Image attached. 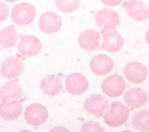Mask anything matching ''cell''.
Instances as JSON below:
<instances>
[{
  "label": "cell",
  "instance_id": "1",
  "mask_svg": "<svg viewBox=\"0 0 149 132\" xmlns=\"http://www.w3.org/2000/svg\"><path fill=\"white\" fill-rule=\"evenodd\" d=\"M129 108L119 102L111 103L108 112L104 115L105 123L111 127H118L126 123L129 115Z\"/></svg>",
  "mask_w": 149,
  "mask_h": 132
},
{
  "label": "cell",
  "instance_id": "2",
  "mask_svg": "<svg viewBox=\"0 0 149 132\" xmlns=\"http://www.w3.org/2000/svg\"><path fill=\"white\" fill-rule=\"evenodd\" d=\"M35 16V8L32 5L26 2L16 5L13 8L11 13L12 20L19 26H26L31 23Z\"/></svg>",
  "mask_w": 149,
  "mask_h": 132
},
{
  "label": "cell",
  "instance_id": "3",
  "mask_svg": "<svg viewBox=\"0 0 149 132\" xmlns=\"http://www.w3.org/2000/svg\"><path fill=\"white\" fill-rule=\"evenodd\" d=\"M101 88L106 95L115 98L120 96L125 92L126 83L122 76L113 74L102 81Z\"/></svg>",
  "mask_w": 149,
  "mask_h": 132
},
{
  "label": "cell",
  "instance_id": "4",
  "mask_svg": "<svg viewBox=\"0 0 149 132\" xmlns=\"http://www.w3.org/2000/svg\"><path fill=\"white\" fill-rule=\"evenodd\" d=\"M95 21L97 26L103 30H114L120 23V17L115 10L104 8L96 13Z\"/></svg>",
  "mask_w": 149,
  "mask_h": 132
},
{
  "label": "cell",
  "instance_id": "5",
  "mask_svg": "<svg viewBox=\"0 0 149 132\" xmlns=\"http://www.w3.org/2000/svg\"><path fill=\"white\" fill-rule=\"evenodd\" d=\"M24 115L29 124L38 126L47 120L48 113L44 105L40 104H33L26 108Z\"/></svg>",
  "mask_w": 149,
  "mask_h": 132
},
{
  "label": "cell",
  "instance_id": "6",
  "mask_svg": "<svg viewBox=\"0 0 149 132\" xmlns=\"http://www.w3.org/2000/svg\"><path fill=\"white\" fill-rule=\"evenodd\" d=\"M127 14L136 21H143L149 18V7L141 0H129L123 5Z\"/></svg>",
  "mask_w": 149,
  "mask_h": 132
},
{
  "label": "cell",
  "instance_id": "7",
  "mask_svg": "<svg viewBox=\"0 0 149 132\" xmlns=\"http://www.w3.org/2000/svg\"><path fill=\"white\" fill-rule=\"evenodd\" d=\"M125 78L133 84H140L144 81L148 75L147 67L141 63L133 62L128 63L124 68Z\"/></svg>",
  "mask_w": 149,
  "mask_h": 132
},
{
  "label": "cell",
  "instance_id": "8",
  "mask_svg": "<svg viewBox=\"0 0 149 132\" xmlns=\"http://www.w3.org/2000/svg\"><path fill=\"white\" fill-rule=\"evenodd\" d=\"M24 65L22 60L16 56H10L1 63V74L8 79H15L23 72Z\"/></svg>",
  "mask_w": 149,
  "mask_h": 132
},
{
  "label": "cell",
  "instance_id": "9",
  "mask_svg": "<svg viewBox=\"0 0 149 132\" xmlns=\"http://www.w3.org/2000/svg\"><path fill=\"white\" fill-rule=\"evenodd\" d=\"M108 106L107 99L100 94H93L90 96L86 99L84 104L86 110L97 117L102 116Z\"/></svg>",
  "mask_w": 149,
  "mask_h": 132
},
{
  "label": "cell",
  "instance_id": "10",
  "mask_svg": "<svg viewBox=\"0 0 149 132\" xmlns=\"http://www.w3.org/2000/svg\"><path fill=\"white\" fill-rule=\"evenodd\" d=\"M41 47V41L37 37L31 35H25L20 36L17 49L23 56L31 57L40 51Z\"/></svg>",
  "mask_w": 149,
  "mask_h": 132
},
{
  "label": "cell",
  "instance_id": "11",
  "mask_svg": "<svg viewBox=\"0 0 149 132\" xmlns=\"http://www.w3.org/2000/svg\"><path fill=\"white\" fill-rule=\"evenodd\" d=\"M101 33L102 37L101 49L114 53L119 51L123 47L124 40L122 35L116 31H108L101 30Z\"/></svg>",
  "mask_w": 149,
  "mask_h": 132
},
{
  "label": "cell",
  "instance_id": "12",
  "mask_svg": "<svg viewBox=\"0 0 149 132\" xmlns=\"http://www.w3.org/2000/svg\"><path fill=\"white\" fill-rule=\"evenodd\" d=\"M66 89L73 95H80L86 92L88 87V82L86 77L79 73H72L65 79Z\"/></svg>",
  "mask_w": 149,
  "mask_h": 132
},
{
  "label": "cell",
  "instance_id": "13",
  "mask_svg": "<svg viewBox=\"0 0 149 132\" xmlns=\"http://www.w3.org/2000/svg\"><path fill=\"white\" fill-rule=\"evenodd\" d=\"M38 26L43 32L47 34H54L60 30L62 20L56 13L47 12L42 14L40 17Z\"/></svg>",
  "mask_w": 149,
  "mask_h": 132
},
{
  "label": "cell",
  "instance_id": "14",
  "mask_svg": "<svg viewBox=\"0 0 149 132\" xmlns=\"http://www.w3.org/2000/svg\"><path fill=\"white\" fill-rule=\"evenodd\" d=\"M148 99V93L141 88L129 89L123 96L125 103L131 109H137L144 106Z\"/></svg>",
  "mask_w": 149,
  "mask_h": 132
},
{
  "label": "cell",
  "instance_id": "15",
  "mask_svg": "<svg viewBox=\"0 0 149 132\" xmlns=\"http://www.w3.org/2000/svg\"><path fill=\"white\" fill-rule=\"evenodd\" d=\"M90 66L94 73L99 76H104L112 70L113 62L111 58L107 55H97L92 58Z\"/></svg>",
  "mask_w": 149,
  "mask_h": 132
},
{
  "label": "cell",
  "instance_id": "16",
  "mask_svg": "<svg viewBox=\"0 0 149 132\" xmlns=\"http://www.w3.org/2000/svg\"><path fill=\"white\" fill-rule=\"evenodd\" d=\"M23 93L22 88L16 82L10 81L0 87V100L2 102L18 101Z\"/></svg>",
  "mask_w": 149,
  "mask_h": 132
},
{
  "label": "cell",
  "instance_id": "17",
  "mask_svg": "<svg viewBox=\"0 0 149 132\" xmlns=\"http://www.w3.org/2000/svg\"><path fill=\"white\" fill-rule=\"evenodd\" d=\"M100 33L93 29H88L81 32L79 37V44L84 50L94 51L100 47Z\"/></svg>",
  "mask_w": 149,
  "mask_h": 132
},
{
  "label": "cell",
  "instance_id": "18",
  "mask_svg": "<svg viewBox=\"0 0 149 132\" xmlns=\"http://www.w3.org/2000/svg\"><path fill=\"white\" fill-rule=\"evenodd\" d=\"M42 91L47 95L55 96L59 94L63 89L61 79L57 75H48L44 78L40 83Z\"/></svg>",
  "mask_w": 149,
  "mask_h": 132
},
{
  "label": "cell",
  "instance_id": "19",
  "mask_svg": "<svg viewBox=\"0 0 149 132\" xmlns=\"http://www.w3.org/2000/svg\"><path fill=\"white\" fill-rule=\"evenodd\" d=\"M22 106L18 101L2 102L0 104V117L6 121L16 120L21 115Z\"/></svg>",
  "mask_w": 149,
  "mask_h": 132
},
{
  "label": "cell",
  "instance_id": "20",
  "mask_svg": "<svg viewBox=\"0 0 149 132\" xmlns=\"http://www.w3.org/2000/svg\"><path fill=\"white\" fill-rule=\"evenodd\" d=\"M19 35L13 26H8L0 30V47L4 49L13 47L17 42Z\"/></svg>",
  "mask_w": 149,
  "mask_h": 132
},
{
  "label": "cell",
  "instance_id": "21",
  "mask_svg": "<svg viewBox=\"0 0 149 132\" xmlns=\"http://www.w3.org/2000/svg\"><path fill=\"white\" fill-rule=\"evenodd\" d=\"M133 127L140 131H149V110H141L135 113L132 119Z\"/></svg>",
  "mask_w": 149,
  "mask_h": 132
},
{
  "label": "cell",
  "instance_id": "22",
  "mask_svg": "<svg viewBox=\"0 0 149 132\" xmlns=\"http://www.w3.org/2000/svg\"><path fill=\"white\" fill-rule=\"evenodd\" d=\"M55 5L63 12H72L79 6L80 0H55Z\"/></svg>",
  "mask_w": 149,
  "mask_h": 132
},
{
  "label": "cell",
  "instance_id": "23",
  "mask_svg": "<svg viewBox=\"0 0 149 132\" xmlns=\"http://www.w3.org/2000/svg\"><path fill=\"white\" fill-rule=\"evenodd\" d=\"M81 131H104V129L97 122L89 121L84 123L81 129Z\"/></svg>",
  "mask_w": 149,
  "mask_h": 132
},
{
  "label": "cell",
  "instance_id": "24",
  "mask_svg": "<svg viewBox=\"0 0 149 132\" xmlns=\"http://www.w3.org/2000/svg\"><path fill=\"white\" fill-rule=\"evenodd\" d=\"M9 9L7 5L0 1V22L6 19L9 15Z\"/></svg>",
  "mask_w": 149,
  "mask_h": 132
},
{
  "label": "cell",
  "instance_id": "25",
  "mask_svg": "<svg viewBox=\"0 0 149 132\" xmlns=\"http://www.w3.org/2000/svg\"><path fill=\"white\" fill-rule=\"evenodd\" d=\"M101 2L108 6H114L120 4L123 0H101Z\"/></svg>",
  "mask_w": 149,
  "mask_h": 132
},
{
  "label": "cell",
  "instance_id": "26",
  "mask_svg": "<svg viewBox=\"0 0 149 132\" xmlns=\"http://www.w3.org/2000/svg\"><path fill=\"white\" fill-rule=\"evenodd\" d=\"M145 37H146V40L147 42L149 44V29L147 31V32L146 33Z\"/></svg>",
  "mask_w": 149,
  "mask_h": 132
},
{
  "label": "cell",
  "instance_id": "27",
  "mask_svg": "<svg viewBox=\"0 0 149 132\" xmlns=\"http://www.w3.org/2000/svg\"><path fill=\"white\" fill-rule=\"evenodd\" d=\"M5 1H6V2H16L19 0H4Z\"/></svg>",
  "mask_w": 149,
  "mask_h": 132
}]
</instances>
